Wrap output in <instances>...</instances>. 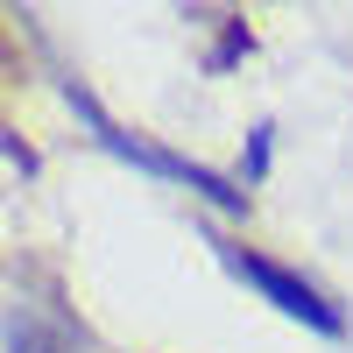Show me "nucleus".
<instances>
[{"mask_svg":"<svg viewBox=\"0 0 353 353\" xmlns=\"http://www.w3.org/2000/svg\"><path fill=\"white\" fill-rule=\"evenodd\" d=\"M8 353H78L64 325H50L43 311H14L8 318Z\"/></svg>","mask_w":353,"mask_h":353,"instance_id":"7ed1b4c3","label":"nucleus"},{"mask_svg":"<svg viewBox=\"0 0 353 353\" xmlns=\"http://www.w3.org/2000/svg\"><path fill=\"white\" fill-rule=\"evenodd\" d=\"M71 99H78V113H85V121L99 128V141H106L113 156H134V163H149L156 176H176V184H191L198 198H212V205H226V212H241V205H248V191H233L226 176H212V170H198V163H184V156H170V149H156V141H141V134H128V128H113V121H106V113H99L92 99H85V92H71Z\"/></svg>","mask_w":353,"mask_h":353,"instance_id":"f03ea898","label":"nucleus"},{"mask_svg":"<svg viewBox=\"0 0 353 353\" xmlns=\"http://www.w3.org/2000/svg\"><path fill=\"white\" fill-rule=\"evenodd\" d=\"M219 261L233 276H241L248 290H261L283 318H304L311 332H325V339H339L346 332V318H339V304H325V290H311L297 269H283V261H269V254H254V248H219Z\"/></svg>","mask_w":353,"mask_h":353,"instance_id":"f257e3e1","label":"nucleus"}]
</instances>
